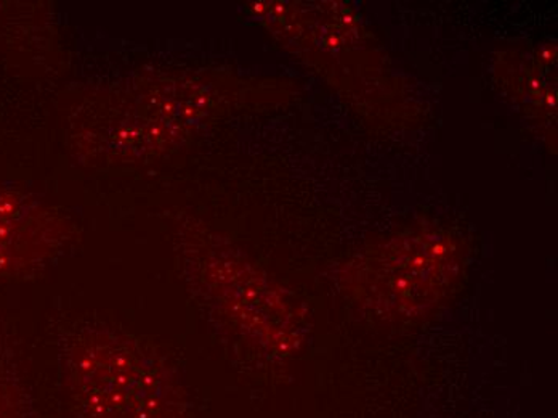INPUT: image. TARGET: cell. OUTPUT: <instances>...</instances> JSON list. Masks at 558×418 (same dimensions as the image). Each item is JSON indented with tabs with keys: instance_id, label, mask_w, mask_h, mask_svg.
<instances>
[{
	"instance_id": "obj_1",
	"label": "cell",
	"mask_w": 558,
	"mask_h": 418,
	"mask_svg": "<svg viewBox=\"0 0 558 418\" xmlns=\"http://www.w3.org/2000/svg\"><path fill=\"white\" fill-rule=\"evenodd\" d=\"M64 370L80 418H183L168 367L131 336L85 330Z\"/></svg>"
},
{
	"instance_id": "obj_2",
	"label": "cell",
	"mask_w": 558,
	"mask_h": 418,
	"mask_svg": "<svg viewBox=\"0 0 558 418\" xmlns=\"http://www.w3.org/2000/svg\"><path fill=\"white\" fill-rule=\"evenodd\" d=\"M454 270L452 251L437 241L418 240L377 263L369 291L387 311L425 308L438 297Z\"/></svg>"
},
{
	"instance_id": "obj_3",
	"label": "cell",
	"mask_w": 558,
	"mask_h": 418,
	"mask_svg": "<svg viewBox=\"0 0 558 418\" xmlns=\"http://www.w3.org/2000/svg\"><path fill=\"white\" fill-rule=\"evenodd\" d=\"M58 240L60 227L52 214L29 196L0 189V277L43 263Z\"/></svg>"
},
{
	"instance_id": "obj_4",
	"label": "cell",
	"mask_w": 558,
	"mask_h": 418,
	"mask_svg": "<svg viewBox=\"0 0 558 418\" xmlns=\"http://www.w3.org/2000/svg\"><path fill=\"white\" fill-rule=\"evenodd\" d=\"M0 418H31L25 393L2 369H0Z\"/></svg>"
}]
</instances>
